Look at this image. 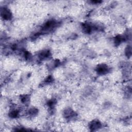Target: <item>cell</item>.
Here are the masks:
<instances>
[{
	"mask_svg": "<svg viewBox=\"0 0 132 132\" xmlns=\"http://www.w3.org/2000/svg\"><path fill=\"white\" fill-rule=\"evenodd\" d=\"M1 15L4 20L9 21L12 18V14L10 10L7 7H4L1 8Z\"/></svg>",
	"mask_w": 132,
	"mask_h": 132,
	"instance_id": "obj_1",
	"label": "cell"
},
{
	"mask_svg": "<svg viewBox=\"0 0 132 132\" xmlns=\"http://www.w3.org/2000/svg\"><path fill=\"white\" fill-rule=\"evenodd\" d=\"M125 55L128 57H130L131 56V47L130 46H127L126 48H125Z\"/></svg>",
	"mask_w": 132,
	"mask_h": 132,
	"instance_id": "obj_4",
	"label": "cell"
},
{
	"mask_svg": "<svg viewBox=\"0 0 132 132\" xmlns=\"http://www.w3.org/2000/svg\"><path fill=\"white\" fill-rule=\"evenodd\" d=\"M102 127V124L98 120H93L89 124V128L92 130H95Z\"/></svg>",
	"mask_w": 132,
	"mask_h": 132,
	"instance_id": "obj_3",
	"label": "cell"
},
{
	"mask_svg": "<svg viewBox=\"0 0 132 132\" xmlns=\"http://www.w3.org/2000/svg\"><path fill=\"white\" fill-rule=\"evenodd\" d=\"M95 71L100 75H104L108 73L109 69L107 65L105 64H101L97 66Z\"/></svg>",
	"mask_w": 132,
	"mask_h": 132,
	"instance_id": "obj_2",
	"label": "cell"
}]
</instances>
